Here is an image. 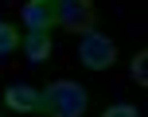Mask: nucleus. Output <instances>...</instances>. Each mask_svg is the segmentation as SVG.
<instances>
[{
    "label": "nucleus",
    "instance_id": "39448f33",
    "mask_svg": "<svg viewBox=\"0 0 148 117\" xmlns=\"http://www.w3.org/2000/svg\"><path fill=\"white\" fill-rule=\"evenodd\" d=\"M20 16H23V23H27L31 31H51V28H55V12H51V0H27Z\"/></svg>",
    "mask_w": 148,
    "mask_h": 117
},
{
    "label": "nucleus",
    "instance_id": "f03ea898",
    "mask_svg": "<svg viewBox=\"0 0 148 117\" xmlns=\"http://www.w3.org/2000/svg\"><path fill=\"white\" fill-rule=\"evenodd\" d=\"M51 12H55V28H66V31H94V4L90 0H51Z\"/></svg>",
    "mask_w": 148,
    "mask_h": 117
},
{
    "label": "nucleus",
    "instance_id": "6e6552de",
    "mask_svg": "<svg viewBox=\"0 0 148 117\" xmlns=\"http://www.w3.org/2000/svg\"><path fill=\"white\" fill-rule=\"evenodd\" d=\"M101 117H140V113H136L133 105H109V109H105Z\"/></svg>",
    "mask_w": 148,
    "mask_h": 117
},
{
    "label": "nucleus",
    "instance_id": "1a4fd4ad",
    "mask_svg": "<svg viewBox=\"0 0 148 117\" xmlns=\"http://www.w3.org/2000/svg\"><path fill=\"white\" fill-rule=\"evenodd\" d=\"M144 58H148V55H136V63H133V74H136L140 82H144Z\"/></svg>",
    "mask_w": 148,
    "mask_h": 117
},
{
    "label": "nucleus",
    "instance_id": "423d86ee",
    "mask_svg": "<svg viewBox=\"0 0 148 117\" xmlns=\"http://www.w3.org/2000/svg\"><path fill=\"white\" fill-rule=\"evenodd\" d=\"M31 63H47L51 58V35L47 31H27V39H20Z\"/></svg>",
    "mask_w": 148,
    "mask_h": 117
},
{
    "label": "nucleus",
    "instance_id": "7ed1b4c3",
    "mask_svg": "<svg viewBox=\"0 0 148 117\" xmlns=\"http://www.w3.org/2000/svg\"><path fill=\"white\" fill-rule=\"evenodd\" d=\"M78 58L90 70H105V66L117 63V43L105 39V35H97V31H86V35H82V47H78Z\"/></svg>",
    "mask_w": 148,
    "mask_h": 117
},
{
    "label": "nucleus",
    "instance_id": "20e7f679",
    "mask_svg": "<svg viewBox=\"0 0 148 117\" xmlns=\"http://www.w3.org/2000/svg\"><path fill=\"white\" fill-rule=\"evenodd\" d=\"M4 105L8 109H16V113H39V90L35 86H8L4 90Z\"/></svg>",
    "mask_w": 148,
    "mask_h": 117
},
{
    "label": "nucleus",
    "instance_id": "f257e3e1",
    "mask_svg": "<svg viewBox=\"0 0 148 117\" xmlns=\"http://www.w3.org/2000/svg\"><path fill=\"white\" fill-rule=\"evenodd\" d=\"M86 105H90L86 86H78V82H70V78L51 82V86L39 94V109H43L47 117H82Z\"/></svg>",
    "mask_w": 148,
    "mask_h": 117
},
{
    "label": "nucleus",
    "instance_id": "0eeeda50",
    "mask_svg": "<svg viewBox=\"0 0 148 117\" xmlns=\"http://www.w3.org/2000/svg\"><path fill=\"white\" fill-rule=\"evenodd\" d=\"M16 47H20V31H16L8 20H0V55H12Z\"/></svg>",
    "mask_w": 148,
    "mask_h": 117
}]
</instances>
